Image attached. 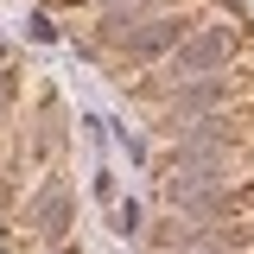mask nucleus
Returning a JSON list of instances; mask_svg holds the SVG:
<instances>
[{"label":"nucleus","instance_id":"obj_1","mask_svg":"<svg viewBox=\"0 0 254 254\" xmlns=\"http://www.w3.org/2000/svg\"><path fill=\"white\" fill-rule=\"evenodd\" d=\"M229 45H235V32H229V26H210V32H197V38L178 45V64H172V70H185V76H210V70L229 58Z\"/></svg>","mask_w":254,"mask_h":254},{"label":"nucleus","instance_id":"obj_2","mask_svg":"<svg viewBox=\"0 0 254 254\" xmlns=\"http://www.w3.org/2000/svg\"><path fill=\"white\" fill-rule=\"evenodd\" d=\"M185 19L178 13H165V19H153L146 32H133V38H121V58H133V64H153L159 51H172V45H185Z\"/></svg>","mask_w":254,"mask_h":254},{"label":"nucleus","instance_id":"obj_3","mask_svg":"<svg viewBox=\"0 0 254 254\" xmlns=\"http://www.w3.org/2000/svg\"><path fill=\"white\" fill-rule=\"evenodd\" d=\"M222 95H229V76H197V83H185V89H172V108L197 115V108H216Z\"/></svg>","mask_w":254,"mask_h":254},{"label":"nucleus","instance_id":"obj_4","mask_svg":"<svg viewBox=\"0 0 254 254\" xmlns=\"http://www.w3.org/2000/svg\"><path fill=\"white\" fill-rule=\"evenodd\" d=\"M38 222H45V235H51V242H64V229H70V197H58V190H51V197H38Z\"/></svg>","mask_w":254,"mask_h":254},{"label":"nucleus","instance_id":"obj_5","mask_svg":"<svg viewBox=\"0 0 254 254\" xmlns=\"http://www.w3.org/2000/svg\"><path fill=\"white\" fill-rule=\"evenodd\" d=\"M51 254H76V248H70V242H58V248H51Z\"/></svg>","mask_w":254,"mask_h":254}]
</instances>
